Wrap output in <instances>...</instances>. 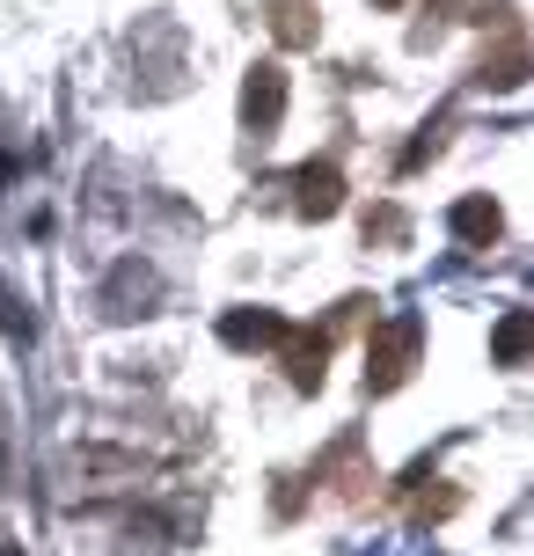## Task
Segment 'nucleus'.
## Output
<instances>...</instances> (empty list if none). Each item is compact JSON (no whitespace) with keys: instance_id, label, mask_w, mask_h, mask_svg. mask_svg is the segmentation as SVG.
<instances>
[{"instance_id":"1","label":"nucleus","mask_w":534,"mask_h":556,"mask_svg":"<svg viewBox=\"0 0 534 556\" xmlns=\"http://www.w3.org/2000/svg\"><path fill=\"white\" fill-rule=\"evenodd\" d=\"M418 352H424V323H418V315L381 323V330L366 337V389H373V395H395L410 374H418Z\"/></svg>"},{"instance_id":"2","label":"nucleus","mask_w":534,"mask_h":556,"mask_svg":"<svg viewBox=\"0 0 534 556\" xmlns=\"http://www.w3.org/2000/svg\"><path fill=\"white\" fill-rule=\"evenodd\" d=\"M285 117V66H250V81H242V132L250 139H271Z\"/></svg>"},{"instance_id":"3","label":"nucleus","mask_w":534,"mask_h":556,"mask_svg":"<svg viewBox=\"0 0 534 556\" xmlns=\"http://www.w3.org/2000/svg\"><path fill=\"white\" fill-rule=\"evenodd\" d=\"M338 205H344V176H338V162L293 168V213H301V220H330Z\"/></svg>"},{"instance_id":"4","label":"nucleus","mask_w":534,"mask_h":556,"mask_svg":"<svg viewBox=\"0 0 534 556\" xmlns=\"http://www.w3.org/2000/svg\"><path fill=\"white\" fill-rule=\"evenodd\" d=\"M285 315H271V307H234V315H220V337L234 344V352H279L285 344Z\"/></svg>"},{"instance_id":"5","label":"nucleus","mask_w":534,"mask_h":556,"mask_svg":"<svg viewBox=\"0 0 534 556\" xmlns=\"http://www.w3.org/2000/svg\"><path fill=\"white\" fill-rule=\"evenodd\" d=\"M279 359H285V381L301 395H315L322 389V359H330V330H285Z\"/></svg>"},{"instance_id":"6","label":"nucleus","mask_w":534,"mask_h":556,"mask_svg":"<svg viewBox=\"0 0 534 556\" xmlns=\"http://www.w3.org/2000/svg\"><path fill=\"white\" fill-rule=\"evenodd\" d=\"M454 235H461V250H491L498 235H506V213H498V198H461L454 205Z\"/></svg>"},{"instance_id":"7","label":"nucleus","mask_w":534,"mask_h":556,"mask_svg":"<svg viewBox=\"0 0 534 556\" xmlns=\"http://www.w3.org/2000/svg\"><path fill=\"white\" fill-rule=\"evenodd\" d=\"M264 15H271V37H279L285 52H301V45H315V29H322V15H315V0H264Z\"/></svg>"},{"instance_id":"8","label":"nucleus","mask_w":534,"mask_h":556,"mask_svg":"<svg viewBox=\"0 0 534 556\" xmlns=\"http://www.w3.org/2000/svg\"><path fill=\"white\" fill-rule=\"evenodd\" d=\"M520 359H527V307H512L498 323V366H520Z\"/></svg>"},{"instance_id":"9","label":"nucleus","mask_w":534,"mask_h":556,"mask_svg":"<svg viewBox=\"0 0 534 556\" xmlns=\"http://www.w3.org/2000/svg\"><path fill=\"white\" fill-rule=\"evenodd\" d=\"M403 235H410L403 205H373V213H366V242H403Z\"/></svg>"},{"instance_id":"10","label":"nucleus","mask_w":534,"mask_h":556,"mask_svg":"<svg viewBox=\"0 0 534 556\" xmlns=\"http://www.w3.org/2000/svg\"><path fill=\"white\" fill-rule=\"evenodd\" d=\"M0 330L23 337V344H29V330H37V323H29V307H23V293H8V278H0Z\"/></svg>"},{"instance_id":"11","label":"nucleus","mask_w":534,"mask_h":556,"mask_svg":"<svg viewBox=\"0 0 534 556\" xmlns=\"http://www.w3.org/2000/svg\"><path fill=\"white\" fill-rule=\"evenodd\" d=\"M0 491H8V417H0Z\"/></svg>"},{"instance_id":"12","label":"nucleus","mask_w":534,"mask_h":556,"mask_svg":"<svg viewBox=\"0 0 534 556\" xmlns=\"http://www.w3.org/2000/svg\"><path fill=\"white\" fill-rule=\"evenodd\" d=\"M373 8H403V0H373Z\"/></svg>"}]
</instances>
